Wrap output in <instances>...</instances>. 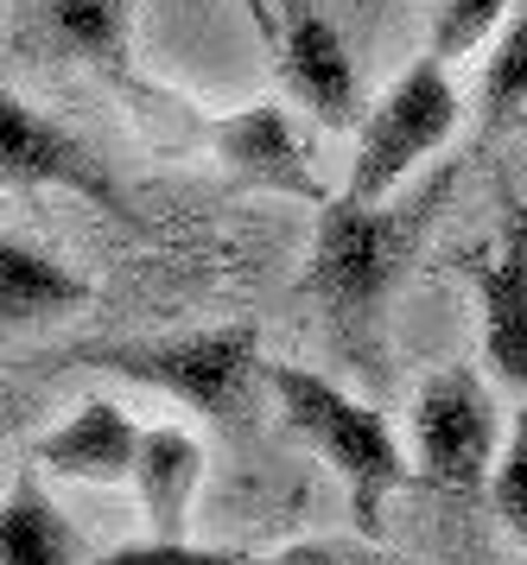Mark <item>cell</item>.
I'll return each mask as SVG.
<instances>
[{"label": "cell", "instance_id": "1", "mask_svg": "<svg viewBox=\"0 0 527 565\" xmlns=\"http://www.w3.org/2000/svg\"><path fill=\"white\" fill-rule=\"evenodd\" d=\"M452 184L457 166H439L388 204H356V198L337 191L318 210V235H312V255H305V299L318 306L330 350L350 362L356 375L388 369V306H394L401 280L413 274V255L426 248Z\"/></svg>", "mask_w": 527, "mask_h": 565}, {"label": "cell", "instance_id": "2", "mask_svg": "<svg viewBox=\"0 0 527 565\" xmlns=\"http://www.w3.org/2000/svg\"><path fill=\"white\" fill-rule=\"evenodd\" d=\"M71 362L102 369L115 382L172 394L191 413H203L223 433H249L261 419V401H274L261 331L254 324H210V331H172V337H127V343H83Z\"/></svg>", "mask_w": 527, "mask_h": 565}, {"label": "cell", "instance_id": "3", "mask_svg": "<svg viewBox=\"0 0 527 565\" xmlns=\"http://www.w3.org/2000/svg\"><path fill=\"white\" fill-rule=\"evenodd\" d=\"M267 387H274V413L280 426L312 445L318 458L337 470V483L350 495V521L356 534L369 540L381 534V509L401 483H413V458H407L401 433L381 419V407H369L362 394L337 387L318 369L299 362H267Z\"/></svg>", "mask_w": 527, "mask_h": 565}, {"label": "cell", "instance_id": "4", "mask_svg": "<svg viewBox=\"0 0 527 565\" xmlns=\"http://www.w3.org/2000/svg\"><path fill=\"white\" fill-rule=\"evenodd\" d=\"M457 121H464V103H457L452 64H439L426 52L420 64H407L401 77H394V89L362 115L344 198H356V204L401 198L407 184L420 179V166L457 134Z\"/></svg>", "mask_w": 527, "mask_h": 565}, {"label": "cell", "instance_id": "5", "mask_svg": "<svg viewBox=\"0 0 527 565\" xmlns=\"http://www.w3.org/2000/svg\"><path fill=\"white\" fill-rule=\"evenodd\" d=\"M503 413L496 394L483 387L477 369H439L407 413V458H413V483H426L432 495H477L496 477L503 458Z\"/></svg>", "mask_w": 527, "mask_h": 565}, {"label": "cell", "instance_id": "6", "mask_svg": "<svg viewBox=\"0 0 527 565\" xmlns=\"http://www.w3.org/2000/svg\"><path fill=\"white\" fill-rule=\"evenodd\" d=\"M0 172L13 191H76L83 204L108 216H134L115 166L89 140H76L64 121H51L45 108H32L20 89L0 96Z\"/></svg>", "mask_w": 527, "mask_h": 565}, {"label": "cell", "instance_id": "7", "mask_svg": "<svg viewBox=\"0 0 527 565\" xmlns=\"http://www.w3.org/2000/svg\"><path fill=\"white\" fill-rule=\"evenodd\" d=\"M280 71L293 103L318 121V128H362V89H356V64L344 32L330 26V13L318 0H280Z\"/></svg>", "mask_w": 527, "mask_h": 565}, {"label": "cell", "instance_id": "8", "mask_svg": "<svg viewBox=\"0 0 527 565\" xmlns=\"http://www.w3.org/2000/svg\"><path fill=\"white\" fill-rule=\"evenodd\" d=\"M140 445H147V426L122 407V401H108V394H89V401H76L51 433H39L32 445V463L51 470V477H64V483H127L134 470H140Z\"/></svg>", "mask_w": 527, "mask_h": 565}, {"label": "cell", "instance_id": "9", "mask_svg": "<svg viewBox=\"0 0 527 565\" xmlns=\"http://www.w3.org/2000/svg\"><path fill=\"white\" fill-rule=\"evenodd\" d=\"M210 147H217V159L242 184H261V191H280V198H305V204H318V210L330 204L286 103H254L242 115L217 121L210 128Z\"/></svg>", "mask_w": 527, "mask_h": 565}, {"label": "cell", "instance_id": "10", "mask_svg": "<svg viewBox=\"0 0 527 565\" xmlns=\"http://www.w3.org/2000/svg\"><path fill=\"white\" fill-rule=\"evenodd\" d=\"M477 337L489 375L527 394V204H508L503 248L477 267Z\"/></svg>", "mask_w": 527, "mask_h": 565}, {"label": "cell", "instance_id": "11", "mask_svg": "<svg viewBox=\"0 0 527 565\" xmlns=\"http://www.w3.org/2000/svg\"><path fill=\"white\" fill-rule=\"evenodd\" d=\"M96 299V286L83 280L76 267L51 260L45 248H32L20 235L0 242V318L7 331H45L57 318H76V311Z\"/></svg>", "mask_w": 527, "mask_h": 565}, {"label": "cell", "instance_id": "12", "mask_svg": "<svg viewBox=\"0 0 527 565\" xmlns=\"http://www.w3.org/2000/svg\"><path fill=\"white\" fill-rule=\"evenodd\" d=\"M198 489H203V438L191 426H147L134 495H140V514H147L152 534L185 540L191 509H198Z\"/></svg>", "mask_w": 527, "mask_h": 565}, {"label": "cell", "instance_id": "13", "mask_svg": "<svg viewBox=\"0 0 527 565\" xmlns=\"http://www.w3.org/2000/svg\"><path fill=\"white\" fill-rule=\"evenodd\" d=\"M127 13H134V0H39V20H45L57 52L96 64L102 77L115 83V89H127V96H147V83L134 77Z\"/></svg>", "mask_w": 527, "mask_h": 565}, {"label": "cell", "instance_id": "14", "mask_svg": "<svg viewBox=\"0 0 527 565\" xmlns=\"http://www.w3.org/2000/svg\"><path fill=\"white\" fill-rule=\"evenodd\" d=\"M0 565H89L83 559V540L64 521V509L45 495V483L25 470L7 489V509H0Z\"/></svg>", "mask_w": 527, "mask_h": 565}, {"label": "cell", "instance_id": "15", "mask_svg": "<svg viewBox=\"0 0 527 565\" xmlns=\"http://www.w3.org/2000/svg\"><path fill=\"white\" fill-rule=\"evenodd\" d=\"M477 108H483V140L527 128V0L515 7L508 32L496 39V52H489V64H483Z\"/></svg>", "mask_w": 527, "mask_h": 565}, {"label": "cell", "instance_id": "16", "mask_svg": "<svg viewBox=\"0 0 527 565\" xmlns=\"http://www.w3.org/2000/svg\"><path fill=\"white\" fill-rule=\"evenodd\" d=\"M515 0H432V39L426 52L439 64H464L483 52V39L503 26V13Z\"/></svg>", "mask_w": 527, "mask_h": 565}, {"label": "cell", "instance_id": "17", "mask_svg": "<svg viewBox=\"0 0 527 565\" xmlns=\"http://www.w3.org/2000/svg\"><path fill=\"white\" fill-rule=\"evenodd\" d=\"M489 502H496V521L508 527V540L527 553V394L508 419V445L496 458V477H489Z\"/></svg>", "mask_w": 527, "mask_h": 565}, {"label": "cell", "instance_id": "18", "mask_svg": "<svg viewBox=\"0 0 527 565\" xmlns=\"http://www.w3.org/2000/svg\"><path fill=\"white\" fill-rule=\"evenodd\" d=\"M89 565H261L254 553H242V546H198V540H134V546H115V553H102V559Z\"/></svg>", "mask_w": 527, "mask_h": 565}, {"label": "cell", "instance_id": "19", "mask_svg": "<svg viewBox=\"0 0 527 565\" xmlns=\"http://www.w3.org/2000/svg\"><path fill=\"white\" fill-rule=\"evenodd\" d=\"M261 565H394L388 553H369V546H350V540H293L267 553Z\"/></svg>", "mask_w": 527, "mask_h": 565}, {"label": "cell", "instance_id": "20", "mask_svg": "<svg viewBox=\"0 0 527 565\" xmlns=\"http://www.w3.org/2000/svg\"><path fill=\"white\" fill-rule=\"evenodd\" d=\"M242 13H249V26L261 32V45L280 52V0H242Z\"/></svg>", "mask_w": 527, "mask_h": 565}]
</instances>
